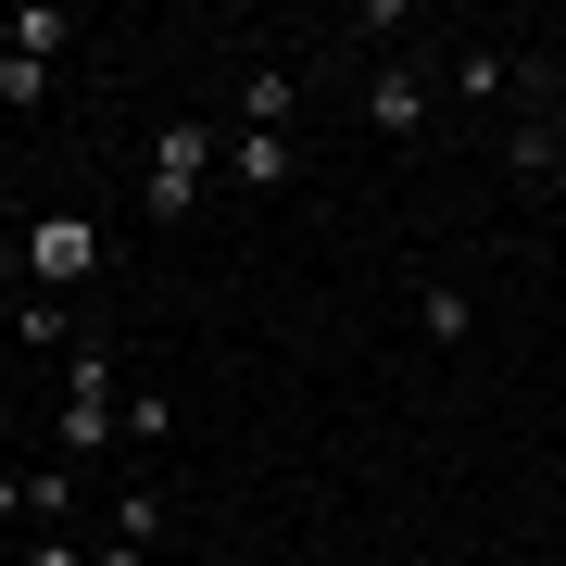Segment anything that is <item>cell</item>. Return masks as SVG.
Wrapping results in <instances>:
<instances>
[{"label": "cell", "mask_w": 566, "mask_h": 566, "mask_svg": "<svg viewBox=\"0 0 566 566\" xmlns=\"http://www.w3.org/2000/svg\"><path fill=\"white\" fill-rule=\"evenodd\" d=\"M227 139L214 126H164V151H151V214H189L202 202V164H214Z\"/></svg>", "instance_id": "obj_1"}, {"label": "cell", "mask_w": 566, "mask_h": 566, "mask_svg": "<svg viewBox=\"0 0 566 566\" xmlns=\"http://www.w3.org/2000/svg\"><path fill=\"white\" fill-rule=\"evenodd\" d=\"M88 264H102V227H88V214H51V227H25V277H39V290H76Z\"/></svg>", "instance_id": "obj_2"}, {"label": "cell", "mask_w": 566, "mask_h": 566, "mask_svg": "<svg viewBox=\"0 0 566 566\" xmlns=\"http://www.w3.org/2000/svg\"><path fill=\"white\" fill-rule=\"evenodd\" d=\"M365 126H378V139H416L428 126V76H378L365 88Z\"/></svg>", "instance_id": "obj_3"}, {"label": "cell", "mask_w": 566, "mask_h": 566, "mask_svg": "<svg viewBox=\"0 0 566 566\" xmlns=\"http://www.w3.org/2000/svg\"><path fill=\"white\" fill-rule=\"evenodd\" d=\"M227 164H240V189H290V164H303V151H290L277 126H252V139H227Z\"/></svg>", "instance_id": "obj_4"}, {"label": "cell", "mask_w": 566, "mask_h": 566, "mask_svg": "<svg viewBox=\"0 0 566 566\" xmlns=\"http://www.w3.org/2000/svg\"><path fill=\"white\" fill-rule=\"evenodd\" d=\"M63 51V13H0V63H51Z\"/></svg>", "instance_id": "obj_5"}, {"label": "cell", "mask_w": 566, "mask_h": 566, "mask_svg": "<svg viewBox=\"0 0 566 566\" xmlns=\"http://www.w3.org/2000/svg\"><path fill=\"white\" fill-rule=\"evenodd\" d=\"M416 315L441 327V340H465V290H453V277H428V290H416Z\"/></svg>", "instance_id": "obj_6"}, {"label": "cell", "mask_w": 566, "mask_h": 566, "mask_svg": "<svg viewBox=\"0 0 566 566\" xmlns=\"http://www.w3.org/2000/svg\"><path fill=\"white\" fill-rule=\"evenodd\" d=\"M102 566H151V554H139V542H114V554H102Z\"/></svg>", "instance_id": "obj_7"}, {"label": "cell", "mask_w": 566, "mask_h": 566, "mask_svg": "<svg viewBox=\"0 0 566 566\" xmlns=\"http://www.w3.org/2000/svg\"><path fill=\"white\" fill-rule=\"evenodd\" d=\"M13 504H25V491H13V479H0V516H13Z\"/></svg>", "instance_id": "obj_8"}]
</instances>
